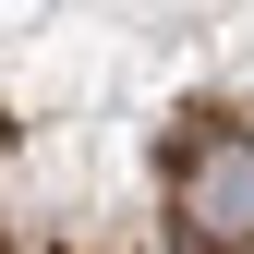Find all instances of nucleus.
Masks as SVG:
<instances>
[{
	"instance_id": "f257e3e1",
	"label": "nucleus",
	"mask_w": 254,
	"mask_h": 254,
	"mask_svg": "<svg viewBox=\"0 0 254 254\" xmlns=\"http://www.w3.org/2000/svg\"><path fill=\"white\" fill-rule=\"evenodd\" d=\"M170 230L194 254H254V133H182L170 145Z\"/></svg>"
}]
</instances>
